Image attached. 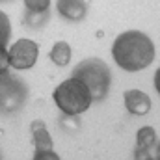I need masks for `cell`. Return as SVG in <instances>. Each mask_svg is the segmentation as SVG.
<instances>
[{
	"instance_id": "6da1fadb",
	"label": "cell",
	"mask_w": 160,
	"mask_h": 160,
	"mask_svg": "<svg viewBox=\"0 0 160 160\" xmlns=\"http://www.w3.org/2000/svg\"><path fill=\"white\" fill-rule=\"evenodd\" d=\"M114 62L128 73L147 69L157 56L153 39L140 30H127L119 34L112 45Z\"/></svg>"
},
{
	"instance_id": "7a4b0ae2",
	"label": "cell",
	"mask_w": 160,
	"mask_h": 160,
	"mask_svg": "<svg viewBox=\"0 0 160 160\" xmlns=\"http://www.w3.org/2000/svg\"><path fill=\"white\" fill-rule=\"evenodd\" d=\"M73 78H78L89 89L93 101H102L112 86V71L101 58H86L73 69Z\"/></svg>"
},
{
	"instance_id": "3957f363",
	"label": "cell",
	"mask_w": 160,
	"mask_h": 160,
	"mask_svg": "<svg viewBox=\"0 0 160 160\" xmlns=\"http://www.w3.org/2000/svg\"><path fill=\"white\" fill-rule=\"evenodd\" d=\"M52 99H54L56 106L62 110V114H65V116H80L93 102V97H91L89 89L86 88V84L73 77L63 80L52 91Z\"/></svg>"
},
{
	"instance_id": "277c9868",
	"label": "cell",
	"mask_w": 160,
	"mask_h": 160,
	"mask_svg": "<svg viewBox=\"0 0 160 160\" xmlns=\"http://www.w3.org/2000/svg\"><path fill=\"white\" fill-rule=\"evenodd\" d=\"M28 99V86L24 78L6 71L0 73V114H15L22 110Z\"/></svg>"
},
{
	"instance_id": "5b68a950",
	"label": "cell",
	"mask_w": 160,
	"mask_h": 160,
	"mask_svg": "<svg viewBox=\"0 0 160 160\" xmlns=\"http://www.w3.org/2000/svg\"><path fill=\"white\" fill-rule=\"evenodd\" d=\"M9 67L15 71H24L36 65L39 58V45L32 39H19L8 48Z\"/></svg>"
},
{
	"instance_id": "8992f818",
	"label": "cell",
	"mask_w": 160,
	"mask_h": 160,
	"mask_svg": "<svg viewBox=\"0 0 160 160\" xmlns=\"http://www.w3.org/2000/svg\"><path fill=\"white\" fill-rule=\"evenodd\" d=\"M123 101H125V108L132 116H147L151 110V99L142 89H127L123 93Z\"/></svg>"
},
{
	"instance_id": "52a82bcc",
	"label": "cell",
	"mask_w": 160,
	"mask_h": 160,
	"mask_svg": "<svg viewBox=\"0 0 160 160\" xmlns=\"http://www.w3.org/2000/svg\"><path fill=\"white\" fill-rule=\"evenodd\" d=\"M58 13L67 21H82L88 13V4L84 0H56Z\"/></svg>"
},
{
	"instance_id": "ba28073f",
	"label": "cell",
	"mask_w": 160,
	"mask_h": 160,
	"mask_svg": "<svg viewBox=\"0 0 160 160\" xmlns=\"http://www.w3.org/2000/svg\"><path fill=\"white\" fill-rule=\"evenodd\" d=\"M71 54H73V52H71V47H69V43H65V41H58V43H54L52 50L48 52L52 63L58 65V67H65V65H69V62H71Z\"/></svg>"
},
{
	"instance_id": "9c48e42d",
	"label": "cell",
	"mask_w": 160,
	"mask_h": 160,
	"mask_svg": "<svg viewBox=\"0 0 160 160\" xmlns=\"http://www.w3.org/2000/svg\"><path fill=\"white\" fill-rule=\"evenodd\" d=\"M157 130L153 127H142L138 132H136V149H142V151H151L155 145H157Z\"/></svg>"
},
{
	"instance_id": "30bf717a",
	"label": "cell",
	"mask_w": 160,
	"mask_h": 160,
	"mask_svg": "<svg viewBox=\"0 0 160 160\" xmlns=\"http://www.w3.org/2000/svg\"><path fill=\"white\" fill-rule=\"evenodd\" d=\"M48 21H50V11H43V13L26 11V15H24V22L28 28H43Z\"/></svg>"
},
{
	"instance_id": "8fae6325",
	"label": "cell",
	"mask_w": 160,
	"mask_h": 160,
	"mask_svg": "<svg viewBox=\"0 0 160 160\" xmlns=\"http://www.w3.org/2000/svg\"><path fill=\"white\" fill-rule=\"evenodd\" d=\"M32 145L36 149H52V138H50L47 127L32 132Z\"/></svg>"
},
{
	"instance_id": "7c38bea8",
	"label": "cell",
	"mask_w": 160,
	"mask_h": 160,
	"mask_svg": "<svg viewBox=\"0 0 160 160\" xmlns=\"http://www.w3.org/2000/svg\"><path fill=\"white\" fill-rule=\"evenodd\" d=\"M11 39V22H9V17L0 11V45H8Z\"/></svg>"
},
{
	"instance_id": "4fadbf2b",
	"label": "cell",
	"mask_w": 160,
	"mask_h": 160,
	"mask_svg": "<svg viewBox=\"0 0 160 160\" xmlns=\"http://www.w3.org/2000/svg\"><path fill=\"white\" fill-rule=\"evenodd\" d=\"M24 6H26V11L43 13V11H48L50 0H24Z\"/></svg>"
},
{
	"instance_id": "5bb4252c",
	"label": "cell",
	"mask_w": 160,
	"mask_h": 160,
	"mask_svg": "<svg viewBox=\"0 0 160 160\" xmlns=\"http://www.w3.org/2000/svg\"><path fill=\"white\" fill-rule=\"evenodd\" d=\"M32 160H60V155L54 153L52 149H36Z\"/></svg>"
},
{
	"instance_id": "9a60e30c",
	"label": "cell",
	"mask_w": 160,
	"mask_h": 160,
	"mask_svg": "<svg viewBox=\"0 0 160 160\" xmlns=\"http://www.w3.org/2000/svg\"><path fill=\"white\" fill-rule=\"evenodd\" d=\"M9 71V58H8V48L6 45H0V73Z\"/></svg>"
},
{
	"instance_id": "2e32d148",
	"label": "cell",
	"mask_w": 160,
	"mask_h": 160,
	"mask_svg": "<svg viewBox=\"0 0 160 160\" xmlns=\"http://www.w3.org/2000/svg\"><path fill=\"white\" fill-rule=\"evenodd\" d=\"M134 160H155L151 151H142V149H134Z\"/></svg>"
},
{
	"instance_id": "e0dca14e",
	"label": "cell",
	"mask_w": 160,
	"mask_h": 160,
	"mask_svg": "<svg viewBox=\"0 0 160 160\" xmlns=\"http://www.w3.org/2000/svg\"><path fill=\"white\" fill-rule=\"evenodd\" d=\"M153 84H155V89H157V93L160 95V67L155 71V82H153Z\"/></svg>"
},
{
	"instance_id": "ac0fdd59",
	"label": "cell",
	"mask_w": 160,
	"mask_h": 160,
	"mask_svg": "<svg viewBox=\"0 0 160 160\" xmlns=\"http://www.w3.org/2000/svg\"><path fill=\"white\" fill-rule=\"evenodd\" d=\"M30 128H32V132H34V130H39V128H45V123L41 119H36V121H32V127H30Z\"/></svg>"
},
{
	"instance_id": "d6986e66",
	"label": "cell",
	"mask_w": 160,
	"mask_h": 160,
	"mask_svg": "<svg viewBox=\"0 0 160 160\" xmlns=\"http://www.w3.org/2000/svg\"><path fill=\"white\" fill-rule=\"evenodd\" d=\"M155 160H160V143L157 145V155H155Z\"/></svg>"
},
{
	"instance_id": "ffe728a7",
	"label": "cell",
	"mask_w": 160,
	"mask_h": 160,
	"mask_svg": "<svg viewBox=\"0 0 160 160\" xmlns=\"http://www.w3.org/2000/svg\"><path fill=\"white\" fill-rule=\"evenodd\" d=\"M0 160H4V158H2V153H0Z\"/></svg>"
}]
</instances>
